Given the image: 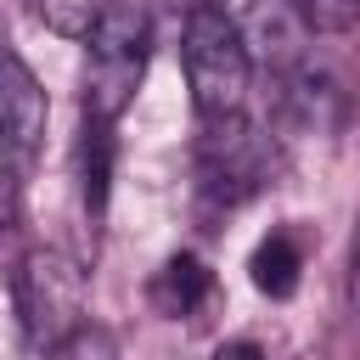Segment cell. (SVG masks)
Here are the masks:
<instances>
[{
    "label": "cell",
    "instance_id": "6da1fadb",
    "mask_svg": "<svg viewBox=\"0 0 360 360\" xmlns=\"http://www.w3.org/2000/svg\"><path fill=\"white\" fill-rule=\"evenodd\" d=\"M84 264L56 253V248H34L17 259L11 270V304H17V326L22 343L39 360H56L73 349V338L90 326L84 315Z\"/></svg>",
    "mask_w": 360,
    "mask_h": 360
},
{
    "label": "cell",
    "instance_id": "7a4b0ae2",
    "mask_svg": "<svg viewBox=\"0 0 360 360\" xmlns=\"http://www.w3.org/2000/svg\"><path fill=\"white\" fill-rule=\"evenodd\" d=\"M180 68H186V90H191L197 118L242 112L248 79H253V51H248V39H242V22H236L225 6L197 0V6L186 11Z\"/></svg>",
    "mask_w": 360,
    "mask_h": 360
},
{
    "label": "cell",
    "instance_id": "3957f363",
    "mask_svg": "<svg viewBox=\"0 0 360 360\" xmlns=\"http://www.w3.org/2000/svg\"><path fill=\"white\" fill-rule=\"evenodd\" d=\"M152 56V17L135 0H112L107 17L84 34V112L118 124L135 101Z\"/></svg>",
    "mask_w": 360,
    "mask_h": 360
},
{
    "label": "cell",
    "instance_id": "277c9868",
    "mask_svg": "<svg viewBox=\"0 0 360 360\" xmlns=\"http://www.w3.org/2000/svg\"><path fill=\"white\" fill-rule=\"evenodd\" d=\"M197 191L214 202V208H236L248 202L264 180H270V146L264 135L242 118V112H225V118H197Z\"/></svg>",
    "mask_w": 360,
    "mask_h": 360
},
{
    "label": "cell",
    "instance_id": "5b68a950",
    "mask_svg": "<svg viewBox=\"0 0 360 360\" xmlns=\"http://www.w3.org/2000/svg\"><path fill=\"white\" fill-rule=\"evenodd\" d=\"M45 112H51V101H45L39 79L28 73V62L0 45V152H6L17 169L39 152V141H45Z\"/></svg>",
    "mask_w": 360,
    "mask_h": 360
},
{
    "label": "cell",
    "instance_id": "8992f818",
    "mask_svg": "<svg viewBox=\"0 0 360 360\" xmlns=\"http://www.w3.org/2000/svg\"><path fill=\"white\" fill-rule=\"evenodd\" d=\"M304 34H309V17L298 11V0H253L242 28L253 62H264L270 73H287L304 62Z\"/></svg>",
    "mask_w": 360,
    "mask_h": 360
},
{
    "label": "cell",
    "instance_id": "52a82bcc",
    "mask_svg": "<svg viewBox=\"0 0 360 360\" xmlns=\"http://www.w3.org/2000/svg\"><path fill=\"white\" fill-rule=\"evenodd\" d=\"M73 174H79V202L84 214L101 225L107 219V197H112V124L84 112L79 146H73Z\"/></svg>",
    "mask_w": 360,
    "mask_h": 360
},
{
    "label": "cell",
    "instance_id": "ba28073f",
    "mask_svg": "<svg viewBox=\"0 0 360 360\" xmlns=\"http://www.w3.org/2000/svg\"><path fill=\"white\" fill-rule=\"evenodd\" d=\"M214 298V270L197 259V253H169L152 276V304L169 315V321H191L202 304Z\"/></svg>",
    "mask_w": 360,
    "mask_h": 360
},
{
    "label": "cell",
    "instance_id": "9c48e42d",
    "mask_svg": "<svg viewBox=\"0 0 360 360\" xmlns=\"http://www.w3.org/2000/svg\"><path fill=\"white\" fill-rule=\"evenodd\" d=\"M248 276H253V287H259L264 298H292V292H298V276H304V248H298V236H292V231H270V236L253 248Z\"/></svg>",
    "mask_w": 360,
    "mask_h": 360
},
{
    "label": "cell",
    "instance_id": "30bf717a",
    "mask_svg": "<svg viewBox=\"0 0 360 360\" xmlns=\"http://www.w3.org/2000/svg\"><path fill=\"white\" fill-rule=\"evenodd\" d=\"M107 6H112V0H34V17H39L51 34H62V39H84V34L107 17Z\"/></svg>",
    "mask_w": 360,
    "mask_h": 360
},
{
    "label": "cell",
    "instance_id": "8fae6325",
    "mask_svg": "<svg viewBox=\"0 0 360 360\" xmlns=\"http://www.w3.org/2000/svg\"><path fill=\"white\" fill-rule=\"evenodd\" d=\"M17 214H22V186H17V163L0 152V248L11 242L17 231Z\"/></svg>",
    "mask_w": 360,
    "mask_h": 360
},
{
    "label": "cell",
    "instance_id": "7c38bea8",
    "mask_svg": "<svg viewBox=\"0 0 360 360\" xmlns=\"http://www.w3.org/2000/svg\"><path fill=\"white\" fill-rule=\"evenodd\" d=\"M298 11L309 17V28H349V22H360V0H298Z\"/></svg>",
    "mask_w": 360,
    "mask_h": 360
},
{
    "label": "cell",
    "instance_id": "4fadbf2b",
    "mask_svg": "<svg viewBox=\"0 0 360 360\" xmlns=\"http://www.w3.org/2000/svg\"><path fill=\"white\" fill-rule=\"evenodd\" d=\"M349 309L360 315V225H354V248H349Z\"/></svg>",
    "mask_w": 360,
    "mask_h": 360
},
{
    "label": "cell",
    "instance_id": "5bb4252c",
    "mask_svg": "<svg viewBox=\"0 0 360 360\" xmlns=\"http://www.w3.org/2000/svg\"><path fill=\"white\" fill-rule=\"evenodd\" d=\"M214 360H264V349H259V343H248V338H236V343L214 349Z\"/></svg>",
    "mask_w": 360,
    "mask_h": 360
}]
</instances>
